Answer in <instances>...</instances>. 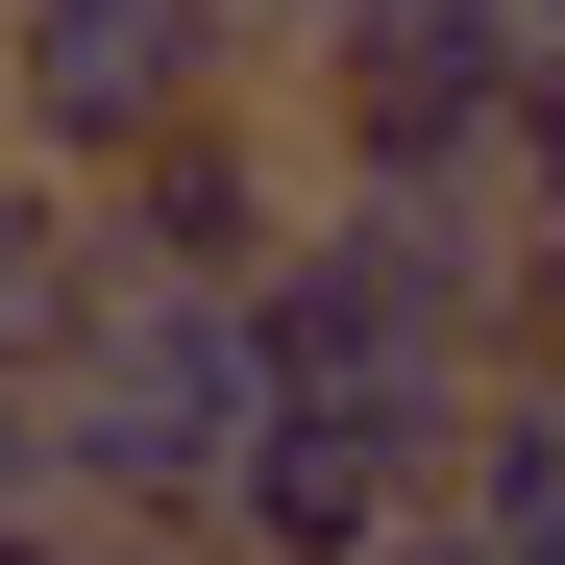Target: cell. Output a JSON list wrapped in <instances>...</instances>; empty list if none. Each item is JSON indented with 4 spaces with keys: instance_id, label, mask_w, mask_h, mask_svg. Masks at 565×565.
Instances as JSON below:
<instances>
[{
    "instance_id": "6da1fadb",
    "label": "cell",
    "mask_w": 565,
    "mask_h": 565,
    "mask_svg": "<svg viewBox=\"0 0 565 565\" xmlns=\"http://www.w3.org/2000/svg\"><path fill=\"white\" fill-rule=\"evenodd\" d=\"M25 418H50V516H99V541H198L222 443L270 418V344H246V296H124V270H74Z\"/></svg>"
},
{
    "instance_id": "7a4b0ae2",
    "label": "cell",
    "mask_w": 565,
    "mask_h": 565,
    "mask_svg": "<svg viewBox=\"0 0 565 565\" xmlns=\"http://www.w3.org/2000/svg\"><path fill=\"white\" fill-rule=\"evenodd\" d=\"M516 74H541L516 0H344V25L270 74V124H296V172H344V198H492Z\"/></svg>"
},
{
    "instance_id": "3957f363",
    "label": "cell",
    "mask_w": 565,
    "mask_h": 565,
    "mask_svg": "<svg viewBox=\"0 0 565 565\" xmlns=\"http://www.w3.org/2000/svg\"><path fill=\"white\" fill-rule=\"evenodd\" d=\"M270 99V50L222 0H0V172H50V198H99L124 148Z\"/></svg>"
},
{
    "instance_id": "277c9868",
    "label": "cell",
    "mask_w": 565,
    "mask_h": 565,
    "mask_svg": "<svg viewBox=\"0 0 565 565\" xmlns=\"http://www.w3.org/2000/svg\"><path fill=\"white\" fill-rule=\"evenodd\" d=\"M443 443H467V394H443V369L270 394V418L222 443V492H198V565H369V541L443 492Z\"/></svg>"
},
{
    "instance_id": "5b68a950",
    "label": "cell",
    "mask_w": 565,
    "mask_h": 565,
    "mask_svg": "<svg viewBox=\"0 0 565 565\" xmlns=\"http://www.w3.org/2000/svg\"><path fill=\"white\" fill-rule=\"evenodd\" d=\"M296 124L270 99H222V124H172V148H124L99 198H74V270H124V296H246L270 246H296Z\"/></svg>"
},
{
    "instance_id": "8992f818",
    "label": "cell",
    "mask_w": 565,
    "mask_h": 565,
    "mask_svg": "<svg viewBox=\"0 0 565 565\" xmlns=\"http://www.w3.org/2000/svg\"><path fill=\"white\" fill-rule=\"evenodd\" d=\"M443 516L492 541V565H565V369H492L443 443Z\"/></svg>"
},
{
    "instance_id": "52a82bcc",
    "label": "cell",
    "mask_w": 565,
    "mask_h": 565,
    "mask_svg": "<svg viewBox=\"0 0 565 565\" xmlns=\"http://www.w3.org/2000/svg\"><path fill=\"white\" fill-rule=\"evenodd\" d=\"M50 320H74V198L0 172V369H50Z\"/></svg>"
},
{
    "instance_id": "ba28073f",
    "label": "cell",
    "mask_w": 565,
    "mask_h": 565,
    "mask_svg": "<svg viewBox=\"0 0 565 565\" xmlns=\"http://www.w3.org/2000/svg\"><path fill=\"white\" fill-rule=\"evenodd\" d=\"M492 222L565 270V74H516V148H492Z\"/></svg>"
},
{
    "instance_id": "9c48e42d",
    "label": "cell",
    "mask_w": 565,
    "mask_h": 565,
    "mask_svg": "<svg viewBox=\"0 0 565 565\" xmlns=\"http://www.w3.org/2000/svg\"><path fill=\"white\" fill-rule=\"evenodd\" d=\"M0 516H50V418H25V369H0Z\"/></svg>"
},
{
    "instance_id": "30bf717a",
    "label": "cell",
    "mask_w": 565,
    "mask_h": 565,
    "mask_svg": "<svg viewBox=\"0 0 565 565\" xmlns=\"http://www.w3.org/2000/svg\"><path fill=\"white\" fill-rule=\"evenodd\" d=\"M222 25H246V50H270V74H296V50H320V25H344V0H222Z\"/></svg>"
},
{
    "instance_id": "8fae6325",
    "label": "cell",
    "mask_w": 565,
    "mask_h": 565,
    "mask_svg": "<svg viewBox=\"0 0 565 565\" xmlns=\"http://www.w3.org/2000/svg\"><path fill=\"white\" fill-rule=\"evenodd\" d=\"M0 565H124V541L99 516H0Z\"/></svg>"
},
{
    "instance_id": "7c38bea8",
    "label": "cell",
    "mask_w": 565,
    "mask_h": 565,
    "mask_svg": "<svg viewBox=\"0 0 565 565\" xmlns=\"http://www.w3.org/2000/svg\"><path fill=\"white\" fill-rule=\"evenodd\" d=\"M369 565H492V541H467V516H443V492H418V516H394V541H369Z\"/></svg>"
},
{
    "instance_id": "4fadbf2b",
    "label": "cell",
    "mask_w": 565,
    "mask_h": 565,
    "mask_svg": "<svg viewBox=\"0 0 565 565\" xmlns=\"http://www.w3.org/2000/svg\"><path fill=\"white\" fill-rule=\"evenodd\" d=\"M124 565H198V541H124Z\"/></svg>"
}]
</instances>
